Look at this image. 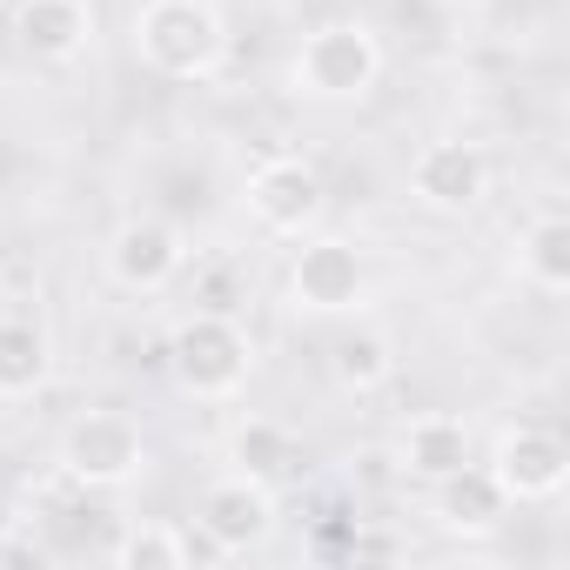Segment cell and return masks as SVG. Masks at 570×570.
<instances>
[{
    "label": "cell",
    "mask_w": 570,
    "mask_h": 570,
    "mask_svg": "<svg viewBox=\"0 0 570 570\" xmlns=\"http://www.w3.org/2000/svg\"><path fill=\"white\" fill-rule=\"evenodd\" d=\"M188 557H195V543L175 523H135L108 543V563H121V570H181Z\"/></svg>",
    "instance_id": "cell-18"
},
{
    "label": "cell",
    "mask_w": 570,
    "mask_h": 570,
    "mask_svg": "<svg viewBox=\"0 0 570 570\" xmlns=\"http://www.w3.org/2000/svg\"><path fill=\"white\" fill-rule=\"evenodd\" d=\"M55 383V336L28 309H0V403H28Z\"/></svg>",
    "instance_id": "cell-13"
},
{
    "label": "cell",
    "mask_w": 570,
    "mask_h": 570,
    "mask_svg": "<svg viewBox=\"0 0 570 570\" xmlns=\"http://www.w3.org/2000/svg\"><path fill=\"white\" fill-rule=\"evenodd\" d=\"M61 476L81 483V490H128L141 470H148V436L135 416L121 410H81L68 430H61Z\"/></svg>",
    "instance_id": "cell-4"
},
{
    "label": "cell",
    "mask_w": 570,
    "mask_h": 570,
    "mask_svg": "<svg viewBox=\"0 0 570 570\" xmlns=\"http://www.w3.org/2000/svg\"><path fill=\"white\" fill-rule=\"evenodd\" d=\"M296 463H303V443H296L289 423H275V416H235V430H228V470L282 490V483L296 476Z\"/></svg>",
    "instance_id": "cell-15"
},
{
    "label": "cell",
    "mask_w": 570,
    "mask_h": 570,
    "mask_svg": "<svg viewBox=\"0 0 570 570\" xmlns=\"http://www.w3.org/2000/svg\"><path fill=\"white\" fill-rule=\"evenodd\" d=\"M135 55L161 81H215L228 61V21L215 0H141L135 8Z\"/></svg>",
    "instance_id": "cell-1"
},
{
    "label": "cell",
    "mask_w": 570,
    "mask_h": 570,
    "mask_svg": "<svg viewBox=\"0 0 570 570\" xmlns=\"http://www.w3.org/2000/svg\"><path fill=\"white\" fill-rule=\"evenodd\" d=\"M101 268H108L115 289H128V296H161V289H175L181 268H188V235L168 215H128L108 235Z\"/></svg>",
    "instance_id": "cell-7"
},
{
    "label": "cell",
    "mask_w": 570,
    "mask_h": 570,
    "mask_svg": "<svg viewBox=\"0 0 570 570\" xmlns=\"http://www.w3.org/2000/svg\"><path fill=\"white\" fill-rule=\"evenodd\" d=\"M510 510H517V503L497 490V476H490L483 463H463V470H450L443 483H430V523L450 530V537H463V543L497 537Z\"/></svg>",
    "instance_id": "cell-12"
},
{
    "label": "cell",
    "mask_w": 570,
    "mask_h": 570,
    "mask_svg": "<svg viewBox=\"0 0 570 570\" xmlns=\"http://www.w3.org/2000/svg\"><path fill=\"white\" fill-rule=\"evenodd\" d=\"M390 376H396V343L383 330H370V323L336 330V343H330V383L343 396H376Z\"/></svg>",
    "instance_id": "cell-17"
},
{
    "label": "cell",
    "mask_w": 570,
    "mask_h": 570,
    "mask_svg": "<svg viewBox=\"0 0 570 570\" xmlns=\"http://www.w3.org/2000/svg\"><path fill=\"white\" fill-rule=\"evenodd\" d=\"M95 41V0H14V48L41 68L81 61Z\"/></svg>",
    "instance_id": "cell-11"
},
{
    "label": "cell",
    "mask_w": 570,
    "mask_h": 570,
    "mask_svg": "<svg viewBox=\"0 0 570 570\" xmlns=\"http://www.w3.org/2000/svg\"><path fill=\"white\" fill-rule=\"evenodd\" d=\"M289 309L303 316H363L370 309V262L343 235H303L289 262Z\"/></svg>",
    "instance_id": "cell-5"
},
{
    "label": "cell",
    "mask_w": 570,
    "mask_h": 570,
    "mask_svg": "<svg viewBox=\"0 0 570 570\" xmlns=\"http://www.w3.org/2000/svg\"><path fill=\"white\" fill-rule=\"evenodd\" d=\"M248 215L282 235V242H303L323 228L330 215V181L309 155H268L255 175H248Z\"/></svg>",
    "instance_id": "cell-6"
},
{
    "label": "cell",
    "mask_w": 570,
    "mask_h": 570,
    "mask_svg": "<svg viewBox=\"0 0 570 570\" xmlns=\"http://www.w3.org/2000/svg\"><path fill=\"white\" fill-rule=\"evenodd\" d=\"M483 470L497 476V490H503L510 503H557L563 483H570V450H563V436L543 430V423H510V430H497Z\"/></svg>",
    "instance_id": "cell-8"
},
{
    "label": "cell",
    "mask_w": 570,
    "mask_h": 570,
    "mask_svg": "<svg viewBox=\"0 0 570 570\" xmlns=\"http://www.w3.org/2000/svg\"><path fill=\"white\" fill-rule=\"evenodd\" d=\"M517 282L537 296H570V222L557 208L530 215V228L517 235Z\"/></svg>",
    "instance_id": "cell-16"
},
{
    "label": "cell",
    "mask_w": 570,
    "mask_h": 570,
    "mask_svg": "<svg viewBox=\"0 0 570 570\" xmlns=\"http://www.w3.org/2000/svg\"><path fill=\"white\" fill-rule=\"evenodd\" d=\"M410 195L430 215H470L490 195V155L476 141H463V135H436L410 161Z\"/></svg>",
    "instance_id": "cell-9"
},
{
    "label": "cell",
    "mask_w": 570,
    "mask_h": 570,
    "mask_svg": "<svg viewBox=\"0 0 570 570\" xmlns=\"http://www.w3.org/2000/svg\"><path fill=\"white\" fill-rule=\"evenodd\" d=\"M0 8H8V0H0Z\"/></svg>",
    "instance_id": "cell-19"
},
{
    "label": "cell",
    "mask_w": 570,
    "mask_h": 570,
    "mask_svg": "<svg viewBox=\"0 0 570 570\" xmlns=\"http://www.w3.org/2000/svg\"><path fill=\"white\" fill-rule=\"evenodd\" d=\"M470 450H476V436H470L463 416H450V410H423V416H410V430L396 436V470L416 476V483H443L450 470L470 463Z\"/></svg>",
    "instance_id": "cell-14"
},
{
    "label": "cell",
    "mask_w": 570,
    "mask_h": 570,
    "mask_svg": "<svg viewBox=\"0 0 570 570\" xmlns=\"http://www.w3.org/2000/svg\"><path fill=\"white\" fill-rule=\"evenodd\" d=\"M383 81V41L370 21H323L303 35L296 61H289V88L316 108H350L370 101Z\"/></svg>",
    "instance_id": "cell-3"
},
{
    "label": "cell",
    "mask_w": 570,
    "mask_h": 570,
    "mask_svg": "<svg viewBox=\"0 0 570 570\" xmlns=\"http://www.w3.org/2000/svg\"><path fill=\"white\" fill-rule=\"evenodd\" d=\"M168 376L195 403H235L255 376V336L222 309H195L168 330Z\"/></svg>",
    "instance_id": "cell-2"
},
{
    "label": "cell",
    "mask_w": 570,
    "mask_h": 570,
    "mask_svg": "<svg viewBox=\"0 0 570 570\" xmlns=\"http://www.w3.org/2000/svg\"><path fill=\"white\" fill-rule=\"evenodd\" d=\"M195 523H202L208 550H222V557H248V550H262L268 530H275V490L255 483V476H242V470H222V476L202 490Z\"/></svg>",
    "instance_id": "cell-10"
}]
</instances>
